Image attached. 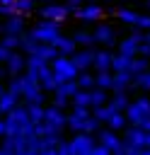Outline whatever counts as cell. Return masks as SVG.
Instances as JSON below:
<instances>
[{
	"label": "cell",
	"instance_id": "ee69618b",
	"mask_svg": "<svg viewBox=\"0 0 150 155\" xmlns=\"http://www.w3.org/2000/svg\"><path fill=\"white\" fill-rule=\"evenodd\" d=\"M82 2H85V0H68L65 5H68V10H70V12H75V10H77V7L82 5Z\"/></svg>",
	"mask_w": 150,
	"mask_h": 155
},
{
	"label": "cell",
	"instance_id": "83f0119b",
	"mask_svg": "<svg viewBox=\"0 0 150 155\" xmlns=\"http://www.w3.org/2000/svg\"><path fill=\"white\" fill-rule=\"evenodd\" d=\"M75 92H77V82L75 80H63L56 87V94H63V97H73Z\"/></svg>",
	"mask_w": 150,
	"mask_h": 155
},
{
	"label": "cell",
	"instance_id": "5b68a950",
	"mask_svg": "<svg viewBox=\"0 0 150 155\" xmlns=\"http://www.w3.org/2000/svg\"><path fill=\"white\" fill-rule=\"evenodd\" d=\"M150 116V99L148 97H138L133 102H128L126 107V119L128 124H140V119Z\"/></svg>",
	"mask_w": 150,
	"mask_h": 155
},
{
	"label": "cell",
	"instance_id": "f5cc1de1",
	"mask_svg": "<svg viewBox=\"0 0 150 155\" xmlns=\"http://www.w3.org/2000/svg\"><path fill=\"white\" fill-rule=\"evenodd\" d=\"M148 7H150V0H148Z\"/></svg>",
	"mask_w": 150,
	"mask_h": 155
},
{
	"label": "cell",
	"instance_id": "484cf974",
	"mask_svg": "<svg viewBox=\"0 0 150 155\" xmlns=\"http://www.w3.org/2000/svg\"><path fill=\"white\" fill-rule=\"evenodd\" d=\"M70 104H75V107H92L90 90H80V87H77V92L70 97Z\"/></svg>",
	"mask_w": 150,
	"mask_h": 155
},
{
	"label": "cell",
	"instance_id": "9a60e30c",
	"mask_svg": "<svg viewBox=\"0 0 150 155\" xmlns=\"http://www.w3.org/2000/svg\"><path fill=\"white\" fill-rule=\"evenodd\" d=\"M92 34H94V41H97V44H104L106 48L116 44V36H114V29H111L109 24H97V29H94Z\"/></svg>",
	"mask_w": 150,
	"mask_h": 155
},
{
	"label": "cell",
	"instance_id": "ba28073f",
	"mask_svg": "<svg viewBox=\"0 0 150 155\" xmlns=\"http://www.w3.org/2000/svg\"><path fill=\"white\" fill-rule=\"evenodd\" d=\"M39 15H41V19H53V22H63L68 15H70V10H68V5H56L53 0L48 2V5H44L41 10H39Z\"/></svg>",
	"mask_w": 150,
	"mask_h": 155
},
{
	"label": "cell",
	"instance_id": "4fadbf2b",
	"mask_svg": "<svg viewBox=\"0 0 150 155\" xmlns=\"http://www.w3.org/2000/svg\"><path fill=\"white\" fill-rule=\"evenodd\" d=\"M131 87H133V73L131 70H114L111 92H128Z\"/></svg>",
	"mask_w": 150,
	"mask_h": 155
},
{
	"label": "cell",
	"instance_id": "8992f818",
	"mask_svg": "<svg viewBox=\"0 0 150 155\" xmlns=\"http://www.w3.org/2000/svg\"><path fill=\"white\" fill-rule=\"evenodd\" d=\"M22 99H24L27 104H29V102H39V104H44V90H41L39 80L29 78L27 73H24V90H22Z\"/></svg>",
	"mask_w": 150,
	"mask_h": 155
},
{
	"label": "cell",
	"instance_id": "f907efd6",
	"mask_svg": "<svg viewBox=\"0 0 150 155\" xmlns=\"http://www.w3.org/2000/svg\"><path fill=\"white\" fill-rule=\"evenodd\" d=\"M87 2H99V0H87Z\"/></svg>",
	"mask_w": 150,
	"mask_h": 155
},
{
	"label": "cell",
	"instance_id": "f1b7e54d",
	"mask_svg": "<svg viewBox=\"0 0 150 155\" xmlns=\"http://www.w3.org/2000/svg\"><path fill=\"white\" fill-rule=\"evenodd\" d=\"M44 104H39V102H29L27 104V111H29V119L34 121V124H39V121H44Z\"/></svg>",
	"mask_w": 150,
	"mask_h": 155
},
{
	"label": "cell",
	"instance_id": "52a82bcc",
	"mask_svg": "<svg viewBox=\"0 0 150 155\" xmlns=\"http://www.w3.org/2000/svg\"><path fill=\"white\" fill-rule=\"evenodd\" d=\"M123 143H131V145H135V148H140V150L145 153L148 133H145V131H143L140 126L131 124V126H126V128H123Z\"/></svg>",
	"mask_w": 150,
	"mask_h": 155
},
{
	"label": "cell",
	"instance_id": "8fae6325",
	"mask_svg": "<svg viewBox=\"0 0 150 155\" xmlns=\"http://www.w3.org/2000/svg\"><path fill=\"white\" fill-rule=\"evenodd\" d=\"M99 143H104L111 153H116V155H123V140L116 136V131L114 128H104V131H99V138H97Z\"/></svg>",
	"mask_w": 150,
	"mask_h": 155
},
{
	"label": "cell",
	"instance_id": "60d3db41",
	"mask_svg": "<svg viewBox=\"0 0 150 155\" xmlns=\"http://www.w3.org/2000/svg\"><path fill=\"white\" fill-rule=\"evenodd\" d=\"M138 56H148L150 58V41H140V46H138Z\"/></svg>",
	"mask_w": 150,
	"mask_h": 155
},
{
	"label": "cell",
	"instance_id": "d6986e66",
	"mask_svg": "<svg viewBox=\"0 0 150 155\" xmlns=\"http://www.w3.org/2000/svg\"><path fill=\"white\" fill-rule=\"evenodd\" d=\"M31 56H39V58H44V61H48V63H51V61L58 56V48H56L53 44H44V41H39V44L34 46Z\"/></svg>",
	"mask_w": 150,
	"mask_h": 155
},
{
	"label": "cell",
	"instance_id": "3957f363",
	"mask_svg": "<svg viewBox=\"0 0 150 155\" xmlns=\"http://www.w3.org/2000/svg\"><path fill=\"white\" fill-rule=\"evenodd\" d=\"M65 121H68V116H65L63 109H58L56 104L44 109V126H46V133H60V131L65 128Z\"/></svg>",
	"mask_w": 150,
	"mask_h": 155
},
{
	"label": "cell",
	"instance_id": "836d02e7",
	"mask_svg": "<svg viewBox=\"0 0 150 155\" xmlns=\"http://www.w3.org/2000/svg\"><path fill=\"white\" fill-rule=\"evenodd\" d=\"M92 114H94V116H97V119H99L102 124H106V121H109V116L114 114V109H111V104L106 102V104H99V107H92Z\"/></svg>",
	"mask_w": 150,
	"mask_h": 155
},
{
	"label": "cell",
	"instance_id": "c3c4849f",
	"mask_svg": "<svg viewBox=\"0 0 150 155\" xmlns=\"http://www.w3.org/2000/svg\"><path fill=\"white\" fill-rule=\"evenodd\" d=\"M5 73H7V70H5V68H2V65H0V78H2V75H5Z\"/></svg>",
	"mask_w": 150,
	"mask_h": 155
},
{
	"label": "cell",
	"instance_id": "cb8c5ba5",
	"mask_svg": "<svg viewBox=\"0 0 150 155\" xmlns=\"http://www.w3.org/2000/svg\"><path fill=\"white\" fill-rule=\"evenodd\" d=\"M128 92H114V97L109 99V104H111V109L114 111H126V107H128Z\"/></svg>",
	"mask_w": 150,
	"mask_h": 155
},
{
	"label": "cell",
	"instance_id": "6da1fadb",
	"mask_svg": "<svg viewBox=\"0 0 150 155\" xmlns=\"http://www.w3.org/2000/svg\"><path fill=\"white\" fill-rule=\"evenodd\" d=\"M51 70H53V75H56L58 82H63V80H75L77 73H80V70L75 68L73 58H70V56H60V53L51 61Z\"/></svg>",
	"mask_w": 150,
	"mask_h": 155
},
{
	"label": "cell",
	"instance_id": "7bdbcfd3",
	"mask_svg": "<svg viewBox=\"0 0 150 155\" xmlns=\"http://www.w3.org/2000/svg\"><path fill=\"white\" fill-rule=\"evenodd\" d=\"M10 53H12V51H10L7 46H2V44H0V63H5V61L10 58Z\"/></svg>",
	"mask_w": 150,
	"mask_h": 155
},
{
	"label": "cell",
	"instance_id": "4316f807",
	"mask_svg": "<svg viewBox=\"0 0 150 155\" xmlns=\"http://www.w3.org/2000/svg\"><path fill=\"white\" fill-rule=\"evenodd\" d=\"M133 87H138L143 92H150V68L138 73V75H133Z\"/></svg>",
	"mask_w": 150,
	"mask_h": 155
},
{
	"label": "cell",
	"instance_id": "bcb514c9",
	"mask_svg": "<svg viewBox=\"0 0 150 155\" xmlns=\"http://www.w3.org/2000/svg\"><path fill=\"white\" fill-rule=\"evenodd\" d=\"M5 136V119H0V138Z\"/></svg>",
	"mask_w": 150,
	"mask_h": 155
},
{
	"label": "cell",
	"instance_id": "816d5d0a",
	"mask_svg": "<svg viewBox=\"0 0 150 155\" xmlns=\"http://www.w3.org/2000/svg\"><path fill=\"white\" fill-rule=\"evenodd\" d=\"M41 2H51V0H41Z\"/></svg>",
	"mask_w": 150,
	"mask_h": 155
},
{
	"label": "cell",
	"instance_id": "7a4b0ae2",
	"mask_svg": "<svg viewBox=\"0 0 150 155\" xmlns=\"http://www.w3.org/2000/svg\"><path fill=\"white\" fill-rule=\"evenodd\" d=\"M58 34H60V22H53V19H41L29 31V36H34L36 41H44V44H53V39Z\"/></svg>",
	"mask_w": 150,
	"mask_h": 155
},
{
	"label": "cell",
	"instance_id": "7dc6e473",
	"mask_svg": "<svg viewBox=\"0 0 150 155\" xmlns=\"http://www.w3.org/2000/svg\"><path fill=\"white\" fill-rule=\"evenodd\" d=\"M143 155H150V133H148V143H145V153Z\"/></svg>",
	"mask_w": 150,
	"mask_h": 155
},
{
	"label": "cell",
	"instance_id": "ffe728a7",
	"mask_svg": "<svg viewBox=\"0 0 150 155\" xmlns=\"http://www.w3.org/2000/svg\"><path fill=\"white\" fill-rule=\"evenodd\" d=\"M123 24H128V27H135V22H138V15L140 12H135V10H131V7H119L116 12H114Z\"/></svg>",
	"mask_w": 150,
	"mask_h": 155
},
{
	"label": "cell",
	"instance_id": "ac0fdd59",
	"mask_svg": "<svg viewBox=\"0 0 150 155\" xmlns=\"http://www.w3.org/2000/svg\"><path fill=\"white\" fill-rule=\"evenodd\" d=\"M111 61H114V53H111L109 48L94 51V63H92V68H94V70H111Z\"/></svg>",
	"mask_w": 150,
	"mask_h": 155
},
{
	"label": "cell",
	"instance_id": "b9f144b4",
	"mask_svg": "<svg viewBox=\"0 0 150 155\" xmlns=\"http://www.w3.org/2000/svg\"><path fill=\"white\" fill-rule=\"evenodd\" d=\"M92 153H94V155H109L111 150H109L104 143H99V140H97V145H94V150H92Z\"/></svg>",
	"mask_w": 150,
	"mask_h": 155
},
{
	"label": "cell",
	"instance_id": "e575fe53",
	"mask_svg": "<svg viewBox=\"0 0 150 155\" xmlns=\"http://www.w3.org/2000/svg\"><path fill=\"white\" fill-rule=\"evenodd\" d=\"M73 39H75V44H77V46H82V48H85V46H92V44H97L92 31H75V34H73Z\"/></svg>",
	"mask_w": 150,
	"mask_h": 155
},
{
	"label": "cell",
	"instance_id": "f6af8a7d",
	"mask_svg": "<svg viewBox=\"0 0 150 155\" xmlns=\"http://www.w3.org/2000/svg\"><path fill=\"white\" fill-rule=\"evenodd\" d=\"M135 126H140L145 133H150V116H145V119H140V124H135Z\"/></svg>",
	"mask_w": 150,
	"mask_h": 155
},
{
	"label": "cell",
	"instance_id": "f35d334b",
	"mask_svg": "<svg viewBox=\"0 0 150 155\" xmlns=\"http://www.w3.org/2000/svg\"><path fill=\"white\" fill-rule=\"evenodd\" d=\"M135 29H143V31H148V29H150V15H138Z\"/></svg>",
	"mask_w": 150,
	"mask_h": 155
},
{
	"label": "cell",
	"instance_id": "d6a6232c",
	"mask_svg": "<svg viewBox=\"0 0 150 155\" xmlns=\"http://www.w3.org/2000/svg\"><path fill=\"white\" fill-rule=\"evenodd\" d=\"M90 99H92V107H99V104H106V102H109L106 90H102V87H97V85L90 90Z\"/></svg>",
	"mask_w": 150,
	"mask_h": 155
},
{
	"label": "cell",
	"instance_id": "e0dca14e",
	"mask_svg": "<svg viewBox=\"0 0 150 155\" xmlns=\"http://www.w3.org/2000/svg\"><path fill=\"white\" fill-rule=\"evenodd\" d=\"M27 68V56H22V53H10V58L5 61V70L10 73V75H19L22 70Z\"/></svg>",
	"mask_w": 150,
	"mask_h": 155
},
{
	"label": "cell",
	"instance_id": "1f68e13d",
	"mask_svg": "<svg viewBox=\"0 0 150 155\" xmlns=\"http://www.w3.org/2000/svg\"><path fill=\"white\" fill-rule=\"evenodd\" d=\"M75 82H77L80 90H92V87H94V75H90L87 70H80L77 78H75Z\"/></svg>",
	"mask_w": 150,
	"mask_h": 155
},
{
	"label": "cell",
	"instance_id": "d590c367",
	"mask_svg": "<svg viewBox=\"0 0 150 155\" xmlns=\"http://www.w3.org/2000/svg\"><path fill=\"white\" fill-rule=\"evenodd\" d=\"M85 119H87V116H85ZM85 119L77 116V114H70L68 121H65V126H68L73 133H80V131H85Z\"/></svg>",
	"mask_w": 150,
	"mask_h": 155
},
{
	"label": "cell",
	"instance_id": "9c48e42d",
	"mask_svg": "<svg viewBox=\"0 0 150 155\" xmlns=\"http://www.w3.org/2000/svg\"><path fill=\"white\" fill-rule=\"evenodd\" d=\"M73 15H75L77 19H82V22H99V19L104 17V10H102V5L90 2V5H80Z\"/></svg>",
	"mask_w": 150,
	"mask_h": 155
},
{
	"label": "cell",
	"instance_id": "681fc988",
	"mask_svg": "<svg viewBox=\"0 0 150 155\" xmlns=\"http://www.w3.org/2000/svg\"><path fill=\"white\" fill-rule=\"evenodd\" d=\"M0 34H2V17H0Z\"/></svg>",
	"mask_w": 150,
	"mask_h": 155
},
{
	"label": "cell",
	"instance_id": "f546056e",
	"mask_svg": "<svg viewBox=\"0 0 150 155\" xmlns=\"http://www.w3.org/2000/svg\"><path fill=\"white\" fill-rule=\"evenodd\" d=\"M0 44L7 46L10 51H15V48L22 46V34H2V36H0Z\"/></svg>",
	"mask_w": 150,
	"mask_h": 155
},
{
	"label": "cell",
	"instance_id": "d4e9b609",
	"mask_svg": "<svg viewBox=\"0 0 150 155\" xmlns=\"http://www.w3.org/2000/svg\"><path fill=\"white\" fill-rule=\"evenodd\" d=\"M131 61H133V56H126V53H114L111 70H131Z\"/></svg>",
	"mask_w": 150,
	"mask_h": 155
},
{
	"label": "cell",
	"instance_id": "ab89813d",
	"mask_svg": "<svg viewBox=\"0 0 150 155\" xmlns=\"http://www.w3.org/2000/svg\"><path fill=\"white\" fill-rule=\"evenodd\" d=\"M53 104H56L58 109H65V107L70 104V97H63V94H56V97H53Z\"/></svg>",
	"mask_w": 150,
	"mask_h": 155
},
{
	"label": "cell",
	"instance_id": "7c38bea8",
	"mask_svg": "<svg viewBox=\"0 0 150 155\" xmlns=\"http://www.w3.org/2000/svg\"><path fill=\"white\" fill-rule=\"evenodd\" d=\"M2 34H24V15L15 12L10 17H2Z\"/></svg>",
	"mask_w": 150,
	"mask_h": 155
},
{
	"label": "cell",
	"instance_id": "4dcf8cb0",
	"mask_svg": "<svg viewBox=\"0 0 150 155\" xmlns=\"http://www.w3.org/2000/svg\"><path fill=\"white\" fill-rule=\"evenodd\" d=\"M148 68H150L148 56H133V61H131V73H133V75H138V73H143V70H148Z\"/></svg>",
	"mask_w": 150,
	"mask_h": 155
},
{
	"label": "cell",
	"instance_id": "44dd1931",
	"mask_svg": "<svg viewBox=\"0 0 150 155\" xmlns=\"http://www.w3.org/2000/svg\"><path fill=\"white\" fill-rule=\"evenodd\" d=\"M94 85L109 92L111 85H114V73H111V70H97V75H94Z\"/></svg>",
	"mask_w": 150,
	"mask_h": 155
},
{
	"label": "cell",
	"instance_id": "5bb4252c",
	"mask_svg": "<svg viewBox=\"0 0 150 155\" xmlns=\"http://www.w3.org/2000/svg\"><path fill=\"white\" fill-rule=\"evenodd\" d=\"M70 58H73V63H75L77 70H87V68H92V63H94V51H92L90 46H85V48L75 51Z\"/></svg>",
	"mask_w": 150,
	"mask_h": 155
},
{
	"label": "cell",
	"instance_id": "2e32d148",
	"mask_svg": "<svg viewBox=\"0 0 150 155\" xmlns=\"http://www.w3.org/2000/svg\"><path fill=\"white\" fill-rule=\"evenodd\" d=\"M53 46L58 48V53H60V56H73V53L77 51L75 39H73V36H63V34H58V36L53 39Z\"/></svg>",
	"mask_w": 150,
	"mask_h": 155
},
{
	"label": "cell",
	"instance_id": "603a6c76",
	"mask_svg": "<svg viewBox=\"0 0 150 155\" xmlns=\"http://www.w3.org/2000/svg\"><path fill=\"white\" fill-rule=\"evenodd\" d=\"M106 126H109V128H114V131H123V128L128 126V119H126V111H114V114L109 116V121H106Z\"/></svg>",
	"mask_w": 150,
	"mask_h": 155
},
{
	"label": "cell",
	"instance_id": "30bf717a",
	"mask_svg": "<svg viewBox=\"0 0 150 155\" xmlns=\"http://www.w3.org/2000/svg\"><path fill=\"white\" fill-rule=\"evenodd\" d=\"M143 41V31H133L128 36H123L116 46H119V53H126V56H138V46Z\"/></svg>",
	"mask_w": 150,
	"mask_h": 155
},
{
	"label": "cell",
	"instance_id": "8d00e7d4",
	"mask_svg": "<svg viewBox=\"0 0 150 155\" xmlns=\"http://www.w3.org/2000/svg\"><path fill=\"white\" fill-rule=\"evenodd\" d=\"M7 90L17 97H22V90H24V75H12V80L7 82Z\"/></svg>",
	"mask_w": 150,
	"mask_h": 155
},
{
	"label": "cell",
	"instance_id": "74e56055",
	"mask_svg": "<svg viewBox=\"0 0 150 155\" xmlns=\"http://www.w3.org/2000/svg\"><path fill=\"white\" fill-rule=\"evenodd\" d=\"M36 7V0H15V10L19 15H27V12H34Z\"/></svg>",
	"mask_w": 150,
	"mask_h": 155
},
{
	"label": "cell",
	"instance_id": "7402d4cb",
	"mask_svg": "<svg viewBox=\"0 0 150 155\" xmlns=\"http://www.w3.org/2000/svg\"><path fill=\"white\" fill-rule=\"evenodd\" d=\"M19 99H22V97H17V94H12L10 90H5V92L0 94V114H7L12 107H17Z\"/></svg>",
	"mask_w": 150,
	"mask_h": 155
},
{
	"label": "cell",
	"instance_id": "277c9868",
	"mask_svg": "<svg viewBox=\"0 0 150 155\" xmlns=\"http://www.w3.org/2000/svg\"><path fill=\"white\" fill-rule=\"evenodd\" d=\"M68 143H70V155H87V153H92V150H94L97 138H94L92 133L80 131V133H75Z\"/></svg>",
	"mask_w": 150,
	"mask_h": 155
}]
</instances>
